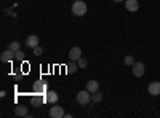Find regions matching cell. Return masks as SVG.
I'll return each mask as SVG.
<instances>
[{"label": "cell", "instance_id": "6da1fadb", "mask_svg": "<svg viewBox=\"0 0 160 118\" xmlns=\"http://www.w3.org/2000/svg\"><path fill=\"white\" fill-rule=\"evenodd\" d=\"M88 11V7L85 2H82V0H74L72 3V13L75 16H85Z\"/></svg>", "mask_w": 160, "mask_h": 118}, {"label": "cell", "instance_id": "7a4b0ae2", "mask_svg": "<svg viewBox=\"0 0 160 118\" xmlns=\"http://www.w3.org/2000/svg\"><path fill=\"white\" fill-rule=\"evenodd\" d=\"M75 101L80 104V106H87V104L91 102V93L88 89H83V91H78L77 96H75Z\"/></svg>", "mask_w": 160, "mask_h": 118}, {"label": "cell", "instance_id": "3957f363", "mask_svg": "<svg viewBox=\"0 0 160 118\" xmlns=\"http://www.w3.org/2000/svg\"><path fill=\"white\" fill-rule=\"evenodd\" d=\"M48 115H50L51 118H62L66 113H64V109H62L61 106H53V107L50 109Z\"/></svg>", "mask_w": 160, "mask_h": 118}, {"label": "cell", "instance_id": "277c9868", "mask_svg": "<svg viewBox=\"0 0 160 118\" xmlns=\"http://www.w3.org/2000/svg\"><path fill=\"white\" fill-rule=\"evenodd\" d=\"M131 69H133V75L138 77V78H139V77H142V75H144V70H146L142 62H135V64L131 65Z\"/></svg>", "mask_w": 160, "mask_h": 118}, {"label": "cell", "instance_id": "5b68a950", "mask_svg": "<svg viewBox=\"0 0 160 118\" xmlns=\"http://www.w3.org/2000/svg\"><path fill=\"white\" fill-rule=\"evenodd\" d=\"M0 59H2V62H11L13 59H16V56H15V51H11L10 48L8 50H5L2 54H0Z\"/></svg>", "mask_w": 160, "mask_h": 118}, {"label": "cell", "instance_id": "8992f818", "mask_svg": "<svg viewBox=\"0 0 160 118\" xmlns=\"http://www.w3.org/2000/svg\"><path fill=\"white\" fill-rule=\"evenodd\" d=\"M32 88L35 91V94H47V91H48V88H47V85L43 82H35Z\"/></svg>", "mask_w": 160, "mask_h": 118}, {"label": "cell", "instance_id": "52a82bcc", "mask_svg": "<svg viewBox=\"0 0 160 118\" xmlns=\"http://www.w3.org/2000/svg\"><path fill=\"white\" fill-rule=\"evenodd\" d=\"M148 91L151 96H160V82H152L148 86Z\"/></svg>", "mask_w": 160, "mask_h": 118}, {"label": "cell", "instance_id": "ba28073f", "mask_svg": "<svg viewBox=\"0 0 160 118\" xmlns=\"http://www.w3.org/2000/svg\"><path fill=\"white\" fill-rule=\"evenodd\" d=\"M80 58H82V50H80L78 46L71 48V51H69V59H71V61H78Z\"/></svg>", "mask_w": 160, "mask_h": 118}, {"label": "cell", "instance_id": "9c48e42d", "mask_svg": "<svg viewBox=\"0 0 160 118\" xmlns=\"http://www.w3.org/2000/svg\"><path fill=\"white\" fill-rule=\"evenodd\" d=\"M38 42H40V40H38L37 35H29L28 38H26V46H29V48L34 50V48L38 45Z\"/></svg>", "mask_w": 160, "mask_h": 118}, {"label": "cell", "instance_id": "30bf717a", "mask_svg": "<svg viewBox=\"0 0 160 118\" xmlns=\"http://www.w3.org/2000/svg\"><path fill=\"white\" fill-rule=\"evenodd\" d=\"M125 8L128 11H138L139 5H138V0H125Z\"/></svg>", "mask_w": 160, "mask_h": 118}, {"label": "cell", "instance_id": "8fae6325", "mask_svg": "<svg viewBox=\"0 0 160 118\" xmlns=\"http://www.w3.org/2000/svg\"><path fill=\"white\" fill-rule=\"evenodd\" d=\"M45 99H47V102L48 104H56L58 102V93L56 91H47V96H45Z\"/></svg>", "mask_w": 160, "mask_h": 118}, {"label": "cell", "instance_id": "7c38bea8", "mask_svg": "<svg viewBox=\"0 0 160 118\" xmlns=\"http://www.w3.org/2000/svg\"><path fill=\"white\" fill-rule=\"evenodd\" d=\"M87 89L90 93H96V91H99V83L96 80H90V82H87Z\"/></svg>", "mask_w": 160, "mask_h": 118}, {"label": "cell", "instance_id": "4fadbf2b", "mask_svg": "<svg viewBox=\"0 0 160 118\" xmlns=\"http://www.w3.org/2000/svg\"><path fill=\"white\" fill-rule=\"evenodd\" d=\"M15 115H18V116H28V115H29L28 107H24V106H18V107H15Z\"/></svg>", "mask_w": 160, "mask_h": 118}, {"label": "cell", "instance_id": "5bb4252c", "mask_svg": "<svg viewBox=\"0 0 160 118\" xmlns=\"http://www.w3.org/2000/svg\"><path fill=\"white\" fill-rule=\"evenodd\" d=\"M66 69H68V73H75V72H77V69H78L77 61H71L68 65H66Z\"/></svg>", "mask_w": 160, "mask_h": 118}, {"label": "cell", "instance_id": "9a60e30c", "mask_svg": "<svg viewBox=\"0 0 160 118\" xmlns=\"http://www.w3.org/2000/svg\"><path fill=\"white\" fill-rule=\"evenodd\" d=\"M102 101V94L99 93V91H96V93H91V102H101Z\"/></svg>", "mask_w": 160, "mask_h": 118}, {"label": "cell", "instance_id": "2e32d148", "mask_svg": "<svg viewBox=\"0 0 160 118\" xmlns=\"http://www.w3.org/2000/svg\"><path fill=\"white\" fill-rule=\"evenodd\" d=\"M42 102H47V99H45V97H38V96H35V97L32 99V104H34V106H40Z\"/></svg>", "mask_w": 160, "mask_h": 118}, {"label": "cell", "instance_id": "e0dca14e", "mask_svg": "<svg viewBox=\"0 0 160 118\" xmlns=\"http://www.w3.org/2000/svg\"><path fill=\"white\" fill-rule=\"evenodd\" d=\"M8 48H10L11 51H18V50H21V45H19V42H11Z\"/></svg>", "mask_w": 160, "mask_h": 118}, {"label": "cell", "instance_id": "ac0fdd59", "mask_svg": "<svg viewBox=\"0 0 160 118\" xmlns=\"http://www.w3.org/2000/svg\"><path fill=\"white\" fill-rule=\"evenodd\" d=\"M42 54H43V48L40 46V45H37L34 48V56H42Z\"/></svg>", "mask_w": 160, "mask_h": 118}, {"label": "cell", "instance_id": "d6986e66", "mask_svg": "<svg viewBox=\"0 0 160 118\" xmlns=\"http://www.w3.org/2000/svg\"><path fill=\"white\" fill-rule=\"evenodd\" d=\"M77 64H78V69H85V67H87V64H88V61L83 59V58H80V59L77 61Z\"/></svg>", "mask_w": 160, "mask_h": 118}, {"label": "cell", "instance_id": "ffe728a7", "mask_svg": "<svg viewBox=\"0 0 160 118\" xmlns=\"http://www.w3.org/2000/svg\"><path fill=\"white\" fill-rule=\"evenodd\" d=\"M136 61H135V58L133 56H125V65H133Z\"/></svg>", "mask_w": 160, "mask_h": 118}, {"label": "cell", "instance_id": "44dd1931", "mask_svg": "<svg viewBox=\"0 0 160 118\" xmlns=\"http://www.w3.org/2000/svg\"><path fill=\"white\" fill-rule=\"evenodd\" d=\"M15 56H16V59H18V61H24V56H26V54L22 53L21 50H18V51H15Z\"/></svg>", "mask_w": 160, "mask_h": 118}, {"label": "cell", "instance_id": "7402d4cb", "mask_svg": "<svg viewBox=\"0 0 160 118\" xmlns=\"http://www.w3.org/2000/svg\"><path fill=\"white\" fill-rule=\"evenodd\" d=\"M112 2H115V3H120V2H125V0H112Z\"/></svg>", "mask_w": 160, "mask_h": 118}]
</instances>
